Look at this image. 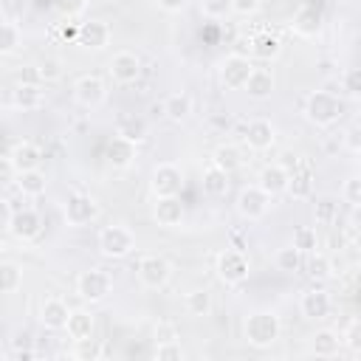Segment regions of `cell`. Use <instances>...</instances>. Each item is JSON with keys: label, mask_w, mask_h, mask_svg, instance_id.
Instances as JSON below:
<instances>
[{"label": "cell", "mask_w": 361, "mask_h": 361, "mask_svg": "<svg viewBox=\"0 0 361 361\" xmlns=\"http://www.w3.org/2000/svg\"><path fill=\"white\" fill-rule=\"evenodd\" d=\"M25 14V0H0V17L8 23H20Z\"/></svg>", "instance_id": "51"}, {"label": "cell", "mask_w": 361, "mask_h": 361, "mask_svg": "<svg viewBox=\"0 0 361 361\" xmlns=\"http://www.w3.org/2000/svg\"><path fill=\"white\" fill-rule=\"evenodd\" d=\"M155 358L158 361H183L186 350L180 347V341H164V344H155Z\"/></svg>", "instance_id": "47"}, {"label": "cell", "mask_w": 361, "mask_h": 361, "mask_svg": "<svg viewBox=\"0 0 361 361\" xmlns=\"http://www.w3.org/2000/svg\"><path fill=\"white\" fill-rule=\"evenodd\" d=\"M322 25H324V11H322L319 6H313V3L302 6V8L293 14V31H296L299 37H316V34L322 31Z\"/></svg>", "instance_id": "22"}, {"label": "cell", "mask_w": 361, "mask_h": 361, "mask_svg": "<svg viewBox=\"0 0 361 361\" xmlns=\"http://www.w3.org/2000/svg\"><path fill=\"white\" fill-rule=\"evenodd\" d=\"M214 271H217V279H220L223 285L234 288V285H243V282L248 279V274H251V259H248V254H245L243 248H234V245H231V248H226V251L217 254Z\"/></svg>", "instance_id": "4"}, {"label": "cell", "mask_w": 361, "mask_h": 361, "mask_svg": "<svg viewBox=\"0 0 361 361\" xmlns=\"http://www.w3.org/2000/svg\"><path fill=\"white\" fill-rule=\"evenodd\" d=\"M161 113L172 121V124H183L192 113H195V102H192V96L189 93H169L166 99H164V104H161Z\"/></svg>", "instance_id": "24"}, {"label": "cell", "mask_w": 361, "mask_h": 361, "mask_svg": "<svg viewBox=\"0 0 361 361\" xmlns=\"http://www.w3.org/2000/svg\"><path fill=\"white\" fill-rule=\"evenodd\" d=\"M152 338H155V344H164V341H178V338H180L178 324H175V322H169V319H161V322L152 327Z\"/></svg>", "instance_id": "49"}, {"label": "cell", "mask_w": 361, "mask_h": 361, "mask_svg": "<svg viewBox=\"0 0 361 361\" xmlns=\"http://www.w3.org/2000/svg\"><path fill=\"white\" fill-rule=\"evenodd\" d=\"M234 11V0H200V14L209 20H223Z\"/></svg>", "instance_id": "42"}, {"label": "cell", "mask_w": 361, "mask_h": 361, "mask_svg": "<svg viewBox=\"0 0 361 361\" xmlns=\"http://www.w3.org/2000/svg\"><path fill=\"white\" fill-rule=\"evenodd\" d=\"M6 158L14 164V169L17 172H25V169H39V164H42V149L34 144V141H14L11 147H8V152H6Z\"/></svg>", "instance_id": "20"}, {"label": "cell", "mask_w": 361, "mask_h": 361, "mask_svg": "<svg viewBox=\"0 0 361 361\" xmlns=\"http://www.w3.org/2000/svg\"><path fill=\"white\" fill-rule=\"evenodd\" d=\"M254 68H257V65L251 62V56L234 51V54H228V56L220 59V65H217V79H220V85H223L226 90H243Z\"/></svg>", "instance_id": "5"}, {"label": "cell", "mask_w": 361, "mask_h": 361, "mask_svg": "<svg viewBox=\"0 0 361 361\" xmlns=\"http://www.w3.org/2000/svg\"><path fill=\"white\" fill-rule=\"evenodd\" d=\"M73 99H76L82 107H87V110L99 107V104L107 99V85H104V79L96 76V73H82V76L73 82Z\"/></svg>", "instance_id": "13"}, {"label": "cell", "mask_w": 361, "mask_h": 361, "mask_svg": "<svg viewBox=\"0 0 361 361\" xmlns=\"http://www.w3.org/2000/svg\"><path fill=\"white\" fill-rule=\"evenodd\" d=\"M20 45H23V28H20V23L3 20V25H0V54L3 56H11Z\"/></svg>", "instance_id": "38"}, {"label": "cell", "mask_w": 361, "mask_h": 361, "mask_svg": "<svg viewBox=\"0 0 361 361\" xmlns=\"http://www.w3.org/2000/svg\"><path fill=\"white\" fill-rule=\"evenodd\" d=\"M110 37H113V31L104 20H85V23H79L76 45H82L85 51H104L110 45Z\"/></svg>", "instance_id": "15"}, {"label": "cell", "mask_w": 361, "mask_h": 361, "mask_svg": "<svg viewBox=\"0 0 361 361\" xmlns=\"http://www.w3.org/2000/svg\"><path fill=\"white\" fill-rule=\"evenodd\" d=\"M8 358H11V361H34V358H37V350H34V347H25V350H8Z\"/></svg>", "instance_id": "56"}, {"label": "cell", "mask_w": 361, "mask_h": 361, "mask_svg": "<svg viewBox=\"0 0 361 361\" xmlns=\"http://www.w3.org/2000/svg\"><path fill=\"white\" fill-rule=\"evenodd\" d=\"M274 87H276V82H274V73H271L268 68H254L243 90H245L251 99H257V102H265V99H271Z\"/></svg>", "instance_id": "26"}, {"label": "cell", "mask_w": 361, "mask_h": 361, "mask_svg": "<svg viewBox=\"0 0 361 361\" xmlns=\"http://www.w3.org/2000/svg\"><path fill=\"white\" fill-rule=\"evenodd\" d=\"M107 164L113 166V169H127V166H133V161H135V144H130V141H124L121 135H116L110 144H107Z\"/></svg>", "instance_id": "30"}, {"label": "cell", "mask_w": 361, "mask_h": 361, "mask_svg": "<svg viewBox=\"0 0 361 361\" xmlns=\"http://www.w3.org/2000/svg\"><path fill=\"white\" fill-rule=\"evenodd\" d=\"M313 217H316L319 226H333V223L338 220V200L330 197V195L316 197V203H313Z\"/></svg>", "instance_id": "39"}, {"label": "cell", "mask_w": 361, "mask_h": 361, "mask_svg": "<svg viewBox=\"0 0 361 361\" xmlns=\"http://www.w3.org/2000/svg\"><path fill=\"white\" fill-rule=\"evenodd\" d=\"M107 71L116 85H133L141 76V56L135 51H116L107 62Z\"/></svg>", "instance_id": "12"}, {"label": "cell", "mask_w": 361, "mask_h": 361, "mask_svg": "<svg viewBox=\"0 0 361 361\" xmlns=\"http://www.w3.org/2000/svg\"><path fill=\"white\" fill-rule=\"evenodd\" d=\"M149 189H152L155 197H175V195H180V189H183V169L178 164H169V161L158 164L152 169V175H149Z\"/></svg>", "instance_id": "10"}, {"label": "cell", "mask_w": 361, "mask_h": 361, "mask_svg": "<svg viewBox=\"0 0 361 361\" xmlns=\"http://www.w3.org/2000/svg\"><path fill=\"white\" fill-rule=\"evenodd\" d=\"M85 8H87V0H54V11L59 17H65V20L79 17Z\"/></svg>", "instance_id": "50"}, {"label": "cell", "mask_w": 361, "mask_h": 361, "mask_svg": "<svg viewBox=\"0 0 361 361\" xmlns=\"http://www.w3.org/2000/svg\"><path fill=\"white\" fill-rule=\"evenodd\" d=\"M96 245H99V254L107 257V259H124L135 251V234L124 226V223H110L99 231L96 237Z\"/></svg>", "instance_id": "3"}, {"label": "cell", "mask_w": 361, "mask_h": 361, "mask_svg": "<svg viewBox=\"0 0 361 361\" xmlns=\"http://www.w3.org/2000/svg\"><path fill=\"white\" fill-rule=\"evenodd\" d=\"M45 102V93H42V85L39 82H17V87L11 90V104L23 113H31V110H39Z\"/></svg>", "instance_id": "21"}, {"label": "cell", "mask_w": 361, "mask_h": 361, "mask_svg": "<svg viewBox=\"0 0 361 361\" xmlns=\"http://www.w3.org/2000/svg\"><path fill=\"white\" fill-rule=\"evenodd\" d=\"M274 265H276V271H282V274H296L302 265H305V254L290 243V245H282V248H276V254H274Z\"/></svg>", "instance_id": "35"}, {"label": "cell", "mask_w": 361, "mask_h": 361, "mask_svg": "<svg viewBox=\"0 0 361 361\" xmlns=\"http://www.w3.org/2000/svg\"><path fill=\"white\" fill-rule=\"evenodd\" d=\"M282 336V322L274 310H251L243 319V338L248 341V347L265 350L274 347Z\"/></svg>", "instance_id": "1"}, {"label": "cell", "mask_w": 361, "mask_h": 361, "mask_svg": "<svg viewBox=\"0 0 361 361\" xmlns=\"http://www.w3.org/2000/svg\"><path fill=\"white\" fill-rule=\"evenodd\" d=\"M76 361H96L102 358V344L96 338H82V341H73V353H71Z\"/></svg>", "instance_id": "43"}, {"label": "cell", "mask_w": 361, "mask_h": 361, "mask_svg": "<svg viewBox=\"0 0 361 361\" xmlns=\"http://www.w3.org/2000/svg\"><path fill=\"white\" fill-rule=\"evenodd\" d=\"M234 206H237V214H240L243 220L257 223V220H262V217L268 214V209H271V197L254 183V186H243V189H240Z\"/></svg>", "instance_id": "11"}, {"label": "cell", "mask_w": 361, "mask_h": 361, "mask_svg": "<svg viewBox=\"0 0 361 361\" xmlns=\"http://www.w3.org/2000/svg\"><path fill=\"white\" fill-rule=\"evenodd\" d=\"M330 310H333V299H330V293H327L324 288H310V290H305L302 299H299V313H302L305 319H310V322L327 319Z\"/></svg>", "instance_id": "16"}, {"label": "cell", "mask_w": 361, "mask_h": 361, "mask_svg": "<svg viewBox=\"0 0 361 361\" xmlns=\"http://www.w3.org/2000/svg\"><path fill=\"white\" fill-rule=\"evenodd\" d=\"M245 144H248V149H254V152H265V149H271L274 144H276V127H274V121H268V118H251L248 124H245Z\"/></svg>", "instance_id": "17"}, {"label": "cell", "mask_w": 361, "mask_h": 361, "mask_svg": "<svg viewBox=\"0 0 361 361\" xmlns=\"http://www.w3.org/2000/svg\"><path fill=\"white\" fill-rule=\"evenodd\" d=\"M14 189H17L23 197H39V195H45V189H48V178H45L42 169H25V172H17Z\"/></svg>", "instance_id": "27"}, {"label": "cell", "mask_w": 361, "mask_h": 361, "mask_svg": "<svg viewBox=\"0 0 361 361\" xmlns=\"http://www.w3.org/2000/svg\"><path fill=\"white\" fill-rule=\"evenodd\" d=\"M341 344H344V338H341V333L333 330V327H319V330L310 336V353L319 355V358H333V355H338Z\"/></svg>", "instance_id": "23"}, {"label": "cell", "mask_w": 361, "mask_h": 361, "mask_svg": "<svg viewBox=\"0 0 361 361\" xmlns=\"http://www.w3.org/2000/svg\"><path fill=\"white\" fill-rule=\"evenodd\" d=\"M341 144H344L353 155H361V121H355V124H350V127L344 130Z\"/></svg>", "instance_id": "52"}, {"label": "cell", "mask_w": 361, "mask_h": 361, "mask_svg": "<svg viewBox=\"0 0 361 361\" xmlns=\"http://www.w3.org/2000/svg\"><path fill=\"white\" fill-rule=\"evenodd\" d=\"M48 37H51V42H76L79 39V23H73V20L54 23Z\"/></svg>", "instance_id": "40"}, {"label": "cell", "mask_w": 361, "mask_h": 361, "mask_svg": "<svg viewBox=\"0 0 361 361\" xmlns=\"http://www.w3.org/2000/svg\"><path fill=\"white\" fill-rule=\"evenodd\" d=\"M186 217V206L180 203V195L175 197H155L152 203V220L164 228H178Z\"/></svg>", "instance_id": "18"}, {"label": "cell", "mask_w": 361, "mask_h": 361, "mask_svg": "<svg viewBox=\"0 0 361 361\" xmlns=\"http://www.w3.org/2000/svg\"><path fill=\"white\" fill-rule=\"evenodd\" d=\"M212 164L220 166L223 172L234 175V172L243 166V149H240L237 144H220V147H214V152H212Z\"/></svg>", "instance_id": "32"}, {"label": "cell", "mask_w": 361, "mask_h": 361, "mask_svg": "<svg viewBox=\"0 0 361 361\" xmlns=\"http://www.w3.org/2000/svg\"><path fill=\"white\" fill-rule=\"evenodd\" d=\"M305 274L313 279V282H327L333 279V259L322 251H313V254H305Z\"/></svg>", "instance_id": "33"}, {"label": "cell", "mask_w": 361, "mask_h": 361, "mask_svg": "<svg viewBox=\"0 0 361 361\" xmlns=\"http://www.w3.org/2000/svg\"><path fill=\"white\" fill-rule=\"evenodd\" d=\"M288 195H290L293 200H307V197H313V172H310V166H305L302 161L290 169Z\"/></svg>", "instance_id": "28"}, {"label": "cell", "mask_w": 361, "mask_h": 361, "mask_svg": "<svg viewBox=\"0 0 361 361\" xmlns=\"http://www.w3.org/2000/svg\"><path fill=\"white\" fill-rule=\"evenodd\" d=\"M288 183H290V169L285 164H268L259 169L257 175V186L274 200L279 195H288Z\"/></svg>", "instance_id": "14"}, {"label": "cell", "mask_w": 361, "mask_h": 361, "mask_svg": "<svg viewBox=\"0 0 361 361\" xmlns=\"http://www.w3.org/2000/svg\"><path fill=\"white\" fill-rule=\"evenodd\" d=\"M293 245H296L302 254H313V251L319 248V234H316V228H310V226L293 228Z\"/></svg>", "instance_id": "41"}, {"label": "cell", "mask_w": 361, "mask_h": 361, "mask_svg": "<svg viewBox=\"0 0 361 361\" xmlns=\"http://www.w3.org/2000/svg\"><path fill=\"white\" fill-rule=\"evenodd\" d=\"M71 310L73 307H68V302L65 299H59V296H48V299H42V305H39V324L45 327V330H65L68 327V316H71Z\"/></svg>", "instance_id": "19"}, {"label": "cell", "mask_w": 361, "mask_h": 361, "mask_svg": "<svg viewBox=\"0 0 361 361\" xmlns=\"http://www.w3.org/2000/svg\"><path fill=\"white\" fill-rule=\"evenodd\" d=\"M282 54V39L276 34H259V37H251V56L262 59V62H271Z\"/></svg>", "instance_id": "34"}, {"label": "cell", "mask_w": 361, "mask_h": 361, "mask_svg": "<svg viewBox=\"0 0 361 361\" xmlns=\"http://www.w3.org/2000/svg\"><path fill=\"white\" fill-rule=\"evenodd\" d=\"M93 330H96V319H93V313H90L87 307H76V310H71V316H68V327H65V333H68L71 341L93 338Z\"/></svg>", "instance_id": "25"}, {"label": "cell", "mask_w": 361, "mask_h": 361, "mask_svg": "<svg viewBox=\"0 0 361 361\" xmlns=\"http://www.w3.org/2000/svg\"><path fill=\"white\" fill-rule=\"evenodd\" d=\"M37 73H39V82L48 85V82H59L62 79V62L54 59V56H45L37 62Z\"/></svg>", "instance_id": "44"}, {"label": "cell", "mask_w": 361, "mask_h": 361, "mask_svg": "<svg viewBox=\"0 0 361 361\" xmlns=\"http://www.w3.org/2000/svg\"><path fill=\"white\" fill-rule=\"evenodd\" d=\"M155 3H158V8L166 11V14H178V11H183V8L189 6V0H155Z\"/></svg>", "instance_id": "55"}, {"label": "cell", "mask_w": 361, "mask_h": 361, "mask_svg": "<svg viewBox=\"0 0 361 361\" xmlns=\"http://www.w3.org/2000/svg\"><path fill=\"white\" fill-rule=\"evenodd\" d=\"M344 116V104L336 93L330 90H313L307 99H305V118L313 124V127H333L338 118Z\"/></svg>", "instance_id": "2"}, {"label": "cell", "mask_w": 361, "mask_h": 361, "mask_svg": "<svg viewBox=\"0 0 361 361\" xmlns=\"http://www.w3.org/2000/svg\"><path fill=\"white\" fill-rule=\"evenodd\" d=\"M341 90L350 99H361V68H347L341 73Z\"/></svg>", "instance_id": "46"}, {"label": "cell", "mask_w": 361, "mask_h": 361, "mask_svg": "<svg viewBox=\"0 0 361 361\" xmlns=\"http://www.w3.org/2000/svg\"><path fill=\"white\" fill-rule=\"evenodd\" d=\"M6 231L20 243H34L42 234V214L31 206H20L6 217Z\"/></svg>", "instance_id": "7"}, {"label": "cell", "mask_w": 361, "mask_h": 361, "mask_svg": "<svg viewBox=\"0 0 361 361\" xmlns=\"http://www.w3.org/2000/svg\"><path fill=\"white\" fill-rule=\"evenodd\" d=\"M341 338H344V347H347L350 353L361 355V319H353V322L344 327Z\"/></svg>", "instance_id": "48"}, {"label": "cell", "mask_w": 361, "mask_h": 361, "mask_svg": "<svg viewBox=\"0 0 361 361\" xmlns=\"http://www.w3.org/2000/svg\"><path fill=\"white\" fill-rule=\"evenodd\" d=\"M341 200H344L347 206L361 209V175H350V178L341 183Z\"/></svg>", "instance_id": "45"}, {"label": "cell", "mask_w": 361, "mask_h": 361, "mask_svg": "<svg viewBox=\"0 0 361 361\" xmlns=\"http://www.w3.org/2000/svg\"><path fill=\"white\" fill-rule=\"evenodd\" d=\"M183 305H186V313L189 316H209L212 307H214V299H212V290L209 288H195V290L186 293Z\"/></svg>", "instance_id": "37"}, {"label": "cell", "mask_w": 361, "mask_h": 361, "mask_svg": "<svg viewBox=\"0 0 361 361\" xmlns=\"http://www.w3.org/2000/svg\"><path fill=\"white\" fill-rule=\"evenodd\" d=\"M20 285H23V265L14 259H3L0 262V290L6 296H11L20 290Z\"/></svg>", "instance_id": "36"}, {"label": "cell", "mask_w": 361, "mask_h": 361, "mask_svg": "<svg viewBox=\"0 0 361 361\" xmlns=\"http://www.w3.org/2000/svg\"><path fill=\"white\" fill-rule=\"evenodd\" d=\"M262 6V0H234V14H243V17H251L257 14Z\"/></svg>", "instance_id": "53"}, {"label": "cell", "mask_w": 361, "mask_h": 361, "mask_svg": "<svg viewBox=\"0 0 361 361\" xmlns=\"http://www.w3.org/2000/svg\"><path fill=\"white\" fill-rule=\"evenodd\" d=\"M99 200L93 195H85V192H73L68 195L65 206H62V214H65V223L73 226V228H82V226H90L96 217H99Z\"/></svg>", "instance_id": "9"}, {"label": "cell", "mask_w": 361, "mask_h": 361, "mask_svg": "<svg viewBox=\"0 0 361 361\" xmlns=\"http://www.w3.org/2000/svg\"><path fill=\"white\" fill-rule=\"evenodd\" d=\"M110 290H113V276L107 271H102V268H87V271H82L76 276V293L87 305L104 302L110 296Z\"/></svg>", "instance_id": "6"}, {"label": "cell", "mask_w": 361, "mask_h": 361, "mask_svg": "<svg viewBox=\"0 0 361 361\" xmlns=\"http://www.w3.org/2000/svg\"><path fill=\"white\" fill-rule=\"evenodd\" d=\"M135 274H138V282H141L144 288L161 290V288H166L169 279H172V262H169L164 254H144V257L138 259Z\"/></svg>", "instance_id": "8"}, {"label": "cell", "mask_w": 361, "mask_h": 361, "mask_svg": "<svg viewBox=\"0 0 361 361\" xmlns=\"http://www.w3.org/2000/svg\"><path fill=\"white\" fill-rule=\"evenodd\" d=\"M116 135H121L124 141L138 147V144H144L149 138V124H147L144 116H124L118 121V127H116Z\"/></svg>", "instance_id": "29"}, {"label": "cell", "mask_w": 361, "mask_h": 361, "mask_svg": "<svg viewBox=\"0 0 361 361\" xmlns=\"http://www.w3.org/2000/svg\"><path fill=\"white\" fill-rule=\"evenodd\" d=\"M25 347H34V344H31V333H28V330H17V333L8 338V350H25Z\"/></svg>", "instance_id": "54"}, {"label": "cell", "mask_w": 361, "mask_h": 361, "mask_svg": "<svg viewBox=\"0 0 361 361\" xmlns=\"http://www.w3.org/2000/svg\"><path fill=\"white\" fill-rule=\"evenodd\" d=\"M231 175L228 172H223L220 166H214V164H209L206 169H203V175H200V186H203V195H209V197H223L226 192H228V180Z\"/></svg>", "instance_id": "31"}]
</instances>
